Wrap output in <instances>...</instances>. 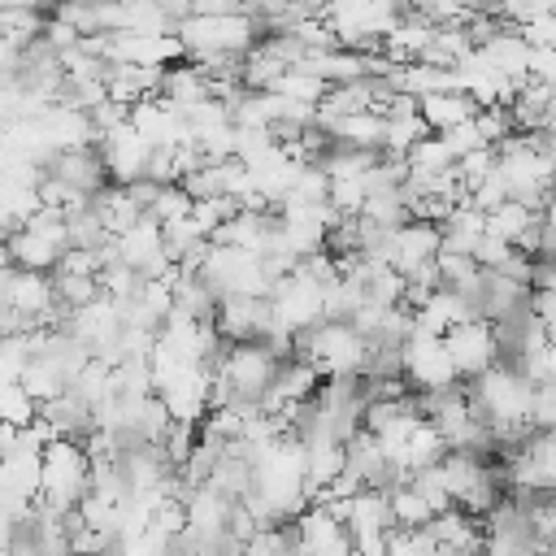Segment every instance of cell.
<instances>
[{
	"label": "cell",
	"mask_w": 556,
	"mask_h": 556,
	"mask_svg": "<svg viewBox=\"0 0 556 556\" xmlns=\"http://www.w3.org/2000/svg\"><path fill=\"white\" fill-rule=\"evenodd\" d=\"M91 491V456L83 443L52 439L39 456V508L52 517H74Z\"/></svg>",
	"instance_id": "1"
},
{
	"label": "cell",
	"mask_w": 556,
	"mask_h": 556,
	"mask_svg": "<svg viewBox=\"0 0 556 556\" xmlns=\"http://www.w3.org/2000/svg\"><path fill=\"white\" fill-rule=\"evenodd\" d=\"M291 356L313 365L326 378H356L365 374V356H369V343L348 326V321H317L313 330H300L291 339Z\"/></svg>",
	"instance_id": "2"
},
{
	"label": "cell",
	"mask_w": 556,
	"mask_h": 556,
	"mask_svg": "<svg viewBox=\"0 0 556 556\" xmlns=\"http://www.w3.org/2000/svg\"><path fill=\"white\" fill-rule=\"evenodd\" d=\"M404 382L417 391V395H430V391H452L460 387L447 352H443V339L434 334H421L413 330L408 343H404Z\"/></svg>",
	"instance_id": "3"
},
{
	"label": "cell",
	"mask_w": 556,
	"mask_h": 556,
	"mask_svg": "<svg viewBox=\"0 0 556 556\" xmlns=\"http://www.w3.org/2000/svg\"><path fill=\"white\" fill-rule=\"evenodd\" d=\"M443 352H447V361H452V369H456L460 382H469V378H478V374H486V369L500 365V343H495L491 321L452 326L443 334Z\"/></svg>",
	"instance_id": "4"
},
{
	"label": "cell",
	"mask_w": 556,
	"mask_h": 556,
	"mask_svg": "<svg viewBox=\"0 0 556 556\" xmlns=\"http://www.w3.org/2000/svg\"><path fill=\"white\" fill-rule=\"evenodd\" d=\"M96 152H100L104 174H109L113 187L139 182V178L148 174V156H152V148L130 130V122L117 126V130H109V135H100V139H96Z\"/></svg>",
	"instance_id": "5"
},
{
	"label": "cell",
	"mask_w": 556,
	"mask_h": 556,
	"mask_svg": "<svg viewBox=\"0 0 556 556\" xmlns=\"http://www.w3.org/2000/svg\"><path fill=\"white\" fill-rule=\"evenodd\" d=\"M439 248H443L439 226H430V222H404L400 230H391V235H387L382 265H391L400 278H408L413 269L430 265V261L439 256Z\"/></svg>",
	"instance_id": "6"
},
{
	"label": "cell",
	"mask_w": 556,
	"mask_h": 556,
	"mask_svg": "<svg viewBox=\"0 0 556 556\" xmlns=\"http://www.w3.org/2000/svg\"><path fill=\"white\" fill-rule=\"evenodd\" d=\"M43 174H52L56 182H65V191H74V195H83V200H91V195H100L104 187H113V182H109V174H104V161H100V152H96V148H70V152H52V156L43 161Z\"/></svg>",
	"instance_id": "7"
},
{
	"label": "cell",
	"mask_w": 556,
	"mask_h": 556,
	"mask_svg": "<svg viewBox=\"0 0 556 556\" xmlns=\"http://www.w3.org/2000/svg\"><path fill=\"white\" fill-rule=\"evenodd\" d=\"M113 252H117V261L126 265V269H135L139 278H165L174 265H169V256H165V248H161V226L152 222V217H143L139 226H130L126 235H117L113 239Z\"/></svg>",
	"instance_id": "8"
},
{
	"label": "cell",
	"mask_w": 556,
	"mask_h": 556,
	"mask_svg": "<svg viewBox=\"0 0 556 556\" xmlns=\"http://www.w3.org/2000/svg\"><path fill=\"white\" fill-rule=\"evenodd\" d=\"M39 421L52 430V439H70V443H87L96 434V413L74 391L39 404Z\"/></svg>",
	"instance_id": "9"
},
{
	"label": "cell",
	"mask_w": 556,
	"mask_h": 556,
	"mask_svg": "<svg viewBox=\"0 0 556 556\" xmlns=\"http://www.w3.org/2000/svg\"><path fill=\"white\" fill-rule=\"evenodd\" d=\"M326 130L330 143L339 148H361V152H382V135H387V122L378 113H348V117H326L317 122Z\"/></svg>",
	"instance_id": "10"
},
{
	"label": "cell",
	"mask_w": 556,
	"mask_h": 556,
	"mask_svg": "<svg viewBox=\"0 0 556 556\" xmlns=\"http://www.w3.org/2000/svg\"><path fill=\"white\" fill-rule=\"evenodd\" d=\"M417 113H421V122H426V130H430V135H447V130H456V126L473 122L478 104H473L469 96H460V91H439V96L417 100Z\"/></svg>",
	"instance_id": "11"
},
{
	"label": "cell",
	"mask_w": 556,
	"mask_h": 556,
	"mask_svg": "<svg viewBox=\"0 0 556 556\" xmlns=\"http://www.w3.org/2000/svg\"><path fill=\"white\" fill-rule=\"evenodd\" d=\"M4 243H9L13 269H26V274H52L56 261L65 256L56 243H48L43 235H35V230H26V226H17L13 235H4Z\"/></svg>",
	"instance_id": "12"
},
{
	"label": "cell",
	"mask_w": 556,
	"mask_h": 556,
	"mask_svg": "<svg viewBox=\"0 0 556 556\" xmlns=\"http://www.w3.org/2000/svg\"><path fill=\"white\" fill-rule=\"evenodd\" d=\"M534 226H539V213H530V208H521L513 200H504L500 208L486 213V235L500 239V243H508V248H517Z\"/></svg>",
	"instance_id": "13"
},
{
	"label": "cell",
	"mask_w": 556,
	"mask_h": 556,
	"mask_svg": "<svg viewBox=\"0 0 556 556\" xmlns=\"http://www.w3.org/2000/svg\"><path fill=\"white\" fill-rule=\"evenodd\" d=\"M387 508H391V526H395V530H426V526L434 521V508L417 495L413 482L387 491Z\"/></svg>",
	"instance_id": "14"
},
{
	"label": "cell",
	"mask_w": 556,
	"mask_h": 556,
	"mask_svg": "<svg viewBox=\"0 0 556 556\" xmlns=\"http://www.w3.org/2000/svg\"><path fill=\"white\" fill-rule=\"evenodd\" d=\"M430 130H426V122H421V113H404V117H387V135H382V152L387 156H408L421 139H426Z\"/></svg>",
	"instance_id": "15"
},
{
	"label": "cell",
	"mask_w": 556,
	"mask_h": 556,
	"mask_svg": "<svg viewBox=\"0 0 556 556\" xmlns=\"http://www.w3.org/2000/svg\"><path fill=\"white\" fill-rule=\"evenodd\" d=\"M274 96H282V100H291V104H304V109H317V104L326 100V83L313 78V74H304V70H287V74L274 83Z\"/></svg>",
	"instance_id": "16"
},
{
	"label": "cell",
	"mask_w": 556,
	"mask_h": 556,
	"mask_svg": "<svg viewBox=\"0 0 556 556\" xmlns=\"http://www.w3.org/2000/svg\"><path fill=\"white\" fill-rule=\"evenodd\" d=\"M35 417H39V404L26 395V387L22 382H4L0 387V421L13 426V430H26V426H35Z\"/></svg>",
	"instance_id": "17"
},
{
	"label": "cell",
	"mask_w": 556,
	"mask_h": 556,
	"mask_svg": "<svg viewBox=\"0 0 556 556\" xmlns=\"http://www.w3.org/2000/svg\"><path fill=\"white\" fill-rule=\"evenodd\" d=\"M404 165H408L413 174H443V169H452L456 161H452V152H447V143H443L439 135H426V139L404 156Z\"/></svg>",
	"instance_id": "18"
},
{
	"label": "cell",
	"mask_w": 556,
	"mask_h": 556,
	"mask_svg": "<svg viewBox=\"0 0 556 556\" xmlns=\"http://www.w3.org/2000/svg\"><path fill=\"white\" fill-rule=\"evenodd\" d=\"M495 148H478V152H465L460 161H456V182H460V191L469 195L478 182H486L491 174H495Z\"/></svg>",
	"instance_id": "19"
},
{
	"label": "cell",
	"mask_w": 556,
	"mask_h": 556,
	"mask_svg": "<svg viewBox=\"0 0 556 556\" xmlns=\"http://www.w3.org/2000/svg\"><path fill=\"white\" fill-rule=\"evenodd\" d=\"M473 130L482 135V143H486V148H500L508 135H517V130H513L508 109H478V113H473Z\"/></svg>",
	"instance_id": "20"
},
{
	"label": "cell",
	"mask_w": 556,
	"mask_h": 556,
	"mask_svg": "<svg viewBox=\"0 0 556 556\" xmlns=\"http://www.w3.org/2000/svg\"><path fill=\"white\" fill-rule=\"evenodd\" d=\"M191 213V195L174 182V187H161V195H156V204L148 208V217L156 222V226H169V222H178V217H187Z\"/></svg>",
	"instance_id": "21"
},
{
	"label": "cell",
	"mask_w": 556,
	"mask_h": 556,
	"mask_svg": "<svg viewBox=\"0 0 556 556\" xmlns=\"http://www.w3.org/2000/svg\"><path fill=\"white\" fill-rule=\"evenodd\" d=\"M434 552L439 547H434L430 530H391L382 556H434Z\"/></svg>",
	"instance_id": "22"
},
{
	"label": "cell",
	"mask_w": 556,
	"mask_h": 556,
	"mask_svg": "<svg viewBox=\"0 0 556 556\" xmlns=\"http://www.w3.org/2000/svg\"><path fill=\"white\" fill-rule=\"evenodd\" d=\"M530 430L556 434V382H539L530 395Z\"/></svg>",
	"instance_id": "23"
},
{
	"label": "cell",
	"mask_w": 556,
	"mask_h": 556,
	"mask_svg": "<svg viewBox=\"0 0 556 556\" xmlns=\"http://www.w3.org/2000/svg\"><path fill=\"white\" fill-rule=\"evenodd\" d=\"M508 256H513V248H508V243H500V239H491V235H482V239H478V248H473L478 269H500Z\"/></svg>",
	"instance_id": "24"
},
{
	"label": "cell",
	"mask_w": 556,
	"mask_h": 556,
	"mask_svg": "<svg viewBox=\"0 0 556 556\" xmlns=\"http://www.w3.org/2000/svg\"><path fill=\"white\" fill-rule=\"evenodd\" d=\"M547 382H556V343H547Z\"/></svg>",
	"instance_id": "25"
},
{
	"label": "cell",
	"mask_w": 556,
	"mask_h": 556,
	"mask_svg": "<svg viewBox=\"0 0 556 556\" xmlns=\"http://www.w3.org/2000/svg\"><path fill=\"white\" fill-rule=\"evenodd\" d=\"M13 261H9V243H4V235H0V269H9Z\"/></svg>",
	"instance_id": "26"
}]
</instances>
